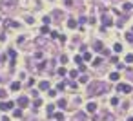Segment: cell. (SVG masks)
<instances>
[{"instance_id": "1", "label": "cell", "mask_w": 133, "mask_h": 121, "mask_svg": "<svg viewBox=\"0 0 133 121\" xmlns=\"http://www.w3.org/2000/svg\"><path fill=\"white\" fill-rule=\"evenodd\" d=\"M106 89H108V85H106V83L97 81L95 85H91V94H100V92H104Z\"/></svg>"}, {"instance_id": "2", "label": "cell", "mask_w": 133, "mask_h": 121, "mask_svg": "<svg viewBox=\"0 0 133 121\" xmlns=\"http://www.w3.org/2000/svg\"><path fill=\"white\" fill-rule=\"evenodd\" d=\"M102 24H104V29L113 25V18H111V15H108L106 9H102Z\"/></svg>"}, {"instance_id": "3", "label": "cell", "mask_w": 133, "mask_h": 121, "mask_svg": "<svg viewBox=\"0 0 133 121\" xmlns=\"http://www.w3.org/2000/svg\"><path fill=\"white\" fill-rule=\"evenodd\" d=\"M117 90H119V92H126V94H129L131 92V85H128V83H119L117 85Z\"/></svg>"}, {"instance_id": "4", "label": "cell", "mask_w": 133, "mask_h": 121, "mask_svg": "<svg viewBox=\"0 0 133 121\" xmlns=\"http://www.w3.org/2000/svg\"><path fill=\"white\" fill-rule=\"evenodd\" d=\"M13 105H15L13 101H7V103H4V101H2V103H0V110H2V112H6V110H11Z\"/></svg>"}, {"instance_id": "5", "label": "cell", "mask_w": 133, "mask_h": 121, "mask_svg": "<svg viewBox=\"0 0 133 121\" xmlns=\"http://www.w3.org/2000/svg\"><path fill=\"white\" fill-rule=\"evenodd\" d=\"M27 103H29V99L26 96H20V98H18V105H20V107H27Z\"/></svg>"}, {"instance_id": "6", "label": "cell", "mask_w": 133, "mask_h": 121, "mask_svg": "<svg viewBox=\"0 0 133 121\" xmlns=\"http://www.w3.org/2000/svg\"><path fill=\"white\" fill-rule=\"evenodd\" d=\"M86 110H87V112H95V110H97V103H93V101H91V103H87V107H86Z\"/></svg>"}, {"instance_id": "7", "label": "cell", "mask_w": 133, "mask_h": 121, "mask_svg": "<svg viewBox=\"0 0 133 121\" xmlns=\"http://www.w3.org/2000/svg\"><path fill=\"white\" fill-rule=\"evenodd\" d=\"M38 89H40V90H47V89H49V81H40Z\"/></svg>"}, {"instance_id": "8", "label": "cell", "mask_w": 133, "mask_h": 121, "mask_svg": "<svg viewBox=\"0 0 133 121\" xmlns=\"http://www.w3.org/2000/svg\"><path fill=\"white\" fill-rule=\"evenodd\" d=\"M18 89H20V81H13V83H11V90H15V92H17Z\"/></svg>"}, {"instance_id": "9", "label": "cell", "mask_w": 133, "mask_h": 121, "mask_svg": "<svg viewBox=\"0 0 133 121\" xmlns=\"http://www.w3.org/2000/svg\"><path fill=\"white\" fill-rule=\"evenodd\" d=\"M67 27H69V29H75V27H77V22L73 20V18H71V20H67Z\"/></svg>"}, {"instance_id": "10", "label": "cell", "mask_w": 133, "mask_h": 121, "mask_svg": "<svg viewBox=\"0 0 133 121\" xmlns=\"http://www.w3.org/2000/svg\"><path fill=\"white\" fill-rule=\"evenodd\" d=\"M42 105V99L40 98H35V101H33V107H35V110H37V107H40Z\"/></svg>"}, {"instance_id": "11", "label": "cell", "mask_w": 133, "mask_h": 121, "mask_svg": "<svg viewBox=\"0 0 133 121\" xmlns=\"http://www.w3.org/2000/svg\"><path fill=\"white\" fill-rule=\"evenodd\" d=\"M119 78H120V76H119V72H111V74H109V80H111V81H117Z\"/></svg>"}, {"instance_id": "12", "label": "cell", "mask_w": 133, "mask_h": 121, "mask_svg": "<svg viewBox=\"0 0 133 121\" xmlns=\"http://www.w3.org/2000/svg\"><path fill=\"white\" fill-rule=\"evenodd\" d=\"M113 51H115V53H122V45L120 44H115V45H113Z\"/></svg>"}, {"instance_id": "13", "label": "cell", "mask_w": 133, "mask_h": 121, "mask_svg": "<svg viewBox=\"0 0 133 121\" xmlns=\"http://www.w3.org/2000/svg\"><path fill=\"white\" fill-rule=\"evenodd\" d=\"M124 61H126V63H133V54H126Z\"/></svg>"}, {"instance_id": "14", "label": "cell", "mask_w": 133, "mask_h": 121, "mask_svg": "<svg viewBox=\"0 0 133 121\" xmlns=\"http://www.w3.org/2000/svg\"><path fill=\"white\" fill-rule=\"evenodd\" d=\"M122 7H124V11H131V9H133V4H129V2H126V4L122 6Z\"/></svg>"}, {"instance_id": "15", "label": "cell", "mask_w": 133, "mask_h": 121, "mask_svg": "<svg viewBox=\"0 0 133 121\" xmlns=\"http://www.w3.org/2000/svg\"><path fill=\"white\" fill-rule=\"evenodd\" d=\"M95 51H100L102 53V42H95Z\"/></svg>"}, {"instance_id": "16", "label": "cell", "mask_w": 133, "mask_h": 121, "mask_svg": "<svg viewBox=\"0 0 133 121\" xmlns=\"http://www.w3.org/2000/svg\"><path fill=\"white\" fill-rule=\"evenodd\" d=\"M55 119H57V121H64V114H62V112L55 114Z\"/></svg>"}, {"instance_id": "17", "label": "cell", "mask_w": 133, "mask_h": 121, "mask_svg": "<svg viewBox=\"0 0 133 121\" xmlns=\"http://www.w3.org/2000/svg\"><path fill=\"white\" fill-rule=\"evenodd\" d=\"M57 105L60 107V109H64V107H66L67 103H66V99H58V103H57Z\"/></svg>"}, {"instance_id": "18", "label": "cell", "mask_w": 133, "mask_h": 121, "mask_svg": "<svg viewBox=\"0 0 133 121\" xmlns=\"http://www.w3.org/2000/svg\"><path fill=\"white\" fill-rule=\"evenodd\" d=\"M66 89V83H64V81H60V83L57 85V90H64Z\"/></svg>"}, {"instance_id": "19", "label": "cell", "mask_w": 133, "mask_h": 121, "mask_svg": "<svg viewBox=\"0 0 133 121\" xmlns=\"http://www.w3.org/2000/svg\"><path fill=\"white\" fill-rule=\"evenodd\" d=\"M49 36H51V40H55V38H58V33H57V31H51Z\"/></svg>"}, {"instance_id": "20", "label": "cell", "mask_w": 133, "mask_h": 121, "mask_svg": "<svg viewBox=\"0 0 133 121\" xmlns=\"http://www.w3.org/2000/svg\"><path fill=\"white\" fill-rule=\"evenodd\" d=\"M126 40H128V42H131V44H133V33H128V34H126Z\"/></svg>"}, {"instance_id": "21", "label": "cell", "mask_w": 133, "mask_h": 121, "mask_svg": "<svg viewBox=\"0 0 133 121\" xmlns=\"http://www.w3.org/2000/svg\"><path fill=\"white\" fill-rule=\"evenodd\" d=\"M75 61H77V63H79V65H80V63H82V61H84V60H82V56H80V54H77V56H75Z\"/></svg>"}, {"instance_id": "22", "label": "cell", "mask_w": 133, "mask_h": 121, "mask_svg": "<svg viewBox=\"0 0 133 121\" xmlns=\"http://www.w3.org/2000/svg\"><path fill=\"white\" fill-rule=\"evenodd\" d=\"M58 74L64 76V74H66V67H58Z\"/></svg>"}, {"instance_id": "23", "label": "cell", "mask_w": 133, "mask_h": 121, "mask_svg": "<svg viewBox=\"0 0 133 121\" xmlns=\"http://www.w3.org/2000/svg\"><path fill=\"white\" fill-rule=\"evenodd\" d=\"M82 60H91V53H84Z\"/></svg>"}, {"instance_id": "24", "label": "cell", "mask_w": 133, "mask_h": 121, "mask_svg": "<svg viewBox=\"0 0 133 121\" xmlns=\"http://www.w3.org/2000/svg\"><path fill=\"white\" fill-rule=\"evenodd\" d=\"M102 63V58H95V60H93V65H100Z\"/></svg>"}, {"instance_id": "25", "label": "cell", "mask_w": 133, "mask_h": 121, "mask_svg": "<svg viewBox=\"0 0 133 121\" xmlns=\"http://www.w3.org/2000/svg\"><path fill=\"white\" fill-rule=\"evenodd\" d=\"M6 96H7V92H6L4 89H0V99H2V98H6Z\"/></svg>"}, {"instance_id": "26", "label": "cell", "mask_w": 133, "mask_h": 121, "mask_svg": "<svg viewBox=\"0 0 133 121\" xmlns=\"http://www.w3.org/2000/svg\"><path fill=\"white\" fill-rule=\"evenodd\" d=\"M13 116H15V117H20V116H22V110H15V112H13Z\"/></svg>"}, {"instance_id": "27", "label": "cell", "mask_w": 133, "mask_h": 121, "mask_svg": "<svg viewBox=\"0 0 133 121\" xmlns=\"http://www.w3.org/2000/svg\"><path fill=\"white\" fill-rule=\"evenodd\" d=\"M87 80H89V78H87V76H82V78H80L79 81H80V83H87Z\"/></svg>"}, {"instance_id": "28", "label": "cell", "mask_w": 133, "mask_h": 121, "mask_svg": "<svg viewBox=\"0 0 133 121\" xmlns=\"http://www.w3.org/2000/svg\"><path fill=\"white\" fill-rule=\"evenodd\" d=\"M111 105H119V98H111Z\"/></svg>"}, {"instance_id": "29", "label": "cell", "mask_w": 133, "mask_h": 121, "mask_svg": "<svg viewBox=\"0 0 133 121\" xmlns=\"http://www.w3.org/2000/svg\"><path fill=\"white\" fill-rule=\"evenodd\" d=\"M40 31H42V33H44V34H47V33H49V29H47V25H44V27H42V29H40Z\"/></svg>"}, {"instance_id": "30", "label": "cell", "mask_w": 133, "mask_h": 121, "mask_svg": "<svg viewBox=\"0 0 133 121\" xmlns=\"http://www.w3.org/2000/svg\"><path fill=\"white\" fill-rule=\"evenodd\" d=\"M79 71H80V72H84V71H86V65L80 63V65H79Z\"/></svg>"}, {"instance_id": "31", "label": "cell", "mask_w": 133, "mask_h": 121, "mask_svg": "<svg viewBox=\"0 0 133 121\" xmlns=\"http://www.w3.org/2000/svg\"><path fill=\"white\" fill-rule=\"evenodd\" d=\"M60 61H62V63H67V56H66V54H64V56H60Z\"/></svg>"}, {"instance_id": "32", "label": "cell", "mask_w": 133, "mask_h": 121, "mask_svg": "<svg viewBox=\"0 0 133 121\" xmlns=\"http://www.w3.org/2000/svg\"><path fill=\"white\" fill-rule=\"evenodd\" d=\"M27 85H29V87H31V85H35V80H33V78H29V80H27Z\"/></svg>"}, {"instance_id": "33", "label": "cell", "mask_w": 133, "mask_h": 121, "mask_svg": "<svg viewBox=\"0 0 133 121\" xmlns=\"http://www.w3.org/2000/svg\"><path fill=\"white\" fill-rule=\"evenodd\" d=\"M35 58H37V60H42V53H40V51H38V53L35 54Z\"/></svg>"}, {"instance_id": "34", "label": "cell", "mask_w": 133, "mask_h": 121, "mask_svg": "<svg viewBox=\"0 0 133 121\" xmlns=\"http://www.w3.org/2000/svg\"><path fill=\"white\" fill-rule=\"evenodd\" d=\"M64 4H66V6H71V0H64Z\"/></svg>"}, {"instance_id": "35", "label": "cell", "mask_w": 133, "mask_h": 121, "mask_svg": "<svg viewBox=\"0 0 133 121\" xmlns=\"http://www.w3.org/2000/svg\"><path fill=\"white\" fill-rule=\"evenodd\" d=\"M126 121H133V117H128V119H126Z\"/></svg>"}]
</instances>
